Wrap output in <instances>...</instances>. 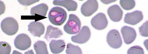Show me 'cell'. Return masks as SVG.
I'll list each match as a JSON object with an SVG mask.
<instances>
[{
    "label": "cell",
    "instance_id": "obj_9",
    "mask_svg": "<svg viewBox=\"0 0 148 54\" xmlns=\"http://www.w3.org/2000/svg\"><path fill=\"white\" fill-rule=\"evenodd\" d=\"M121 33L124 41L127 45L132 43L137 36L136 32L134 29L127 26L123 27L121 29Z\"/></svg>",
    "mask_w": 148,
    "mask_h": 54
},
{
    "label": "cell",
    "instance_id": "obj_14",
    "mask_svg": "<svg viewBox=\"0 0 148 54\" xmlns=\"http://www.w3.org/2000/svg\"><path fill=\"white\" fill-rule=\"evenodd\" d=\"M63 35L62 32L58 28L49 25L47 27L45 38L49 42L52 38H59Z\"/></svg>",
    "mask_w": 148,
    "mask_h": 54
},
{
    "label": "cell",
    "instance_id": "obj_22",
    "mask_svg": "<svg viewBox=\"0 0 148 54\" xmlns=\"http://www.w3.org/2000/svg\"><path fill=\"white\" fill-rule=\"evenodd\" d=\"M148 21H146L140 27H139V33L143 37H148Z\"/></svg>",
    "mask_w": 148,
    "mask_h": 54
},
{
    "label": "cell",
    "instance_id": "obj_23",
    "mask_svg": "<svg viewBox=\"0 0 148 54\" xmlns=\"http://www.w3.org/2000/svg\"><path fill=\"white\" fill-rule=\"evenodd\" d=\"M18 1L21 5L28 6L39 1Z\"/></svg>",
    "mask_w": 148,
    "mask_h": 54
},
{
    "label": "cell",
    "instance_id": "obj_1",
    "mask_svg": "<svg viewBox=\"0 0 148 54\" xmlns=\"http://www.w3.org/2000/svg\"><path fill=\"white\" fill-rule=\"evenodd\" d=\"M67 18L66 12L64 9L60 7L53 8L49 13V21L51 23L55 25H62L66 20Z\"/></svg>",
    "mask_w": 148,
    "mask_h": 54
},
{
    "label": "cell",
    "instance_id": "obj_6",
    "mask_svg": "<svg viewBox=\"0 0 148 54\" xmlns=\"http://www.w3.org/2000/svg\"><path fill=\"white\" fill-rule=\"evenodd\" d=\"M91 36V32L88 27L84 26L77 35L71 37L72 41L79 44H84L87 42Z\"/></svg>",
    "mask_w": 148,
    "mask_h": 54
},
{
    "label": "cell",
    "instance_id": "obj_19",
    "mask_svg": "<svg viewBox=\"0 0 148 54\" xmlns=\"http://www.w3.org/2000/svg\"><path fill=\"white\" fill-rule=\"evenodd\" d=\"M66 52L67 54L82 53V50L79 47L74 45L71 43L67 44Z\"/></svg>",
    "mask_w": 148,
    "mask_h": 54
},
{
    "label": "cell",
    "instance_id": "obj_11",
    "mask_svg": "<svg viewBox=\"0 0 148 54\" xmlns=\"http://www.w3.org/2000/svg\"><path fill=\"white\" fill-rule=\"evenodd\" d=\"M107 13L110 19L114 22H118L121 20L123 11L119 6L115 5L109 7Z\"/></svg>",
    "mask_w": 148,
    "mask_h": 54
},
{
    "label": "cell",
    "instance_id": "obj_21",
    "mask_svg": "<svg viewBox=\"0 0 148 54\" xmlns=\"http://www.w3.org/2000/svg\"><path fill=\"white\" fill-rule=\"evenodd\" d=\"M143 49L138 46H135L130 48L127 51L128 54H144Z\"/></svg>",
    "mask_w": 148,
    "mask_h": 54
},
{
    "label": "cell",
    "instance_id": "obj_12",
    "mask_svg": "<svg viewBox=\"0 0 148 54\" xmlns=\"http://www.w3.org/2000/svg\"><path fill=\"white\" fill-rule=\"evenodd\" d=\"M28 31L34 36L40 37L45 32L44 25L39 22L33 21L28 25Z\"/></svg>",
    "mask_w": 148,
    "mask_h": 54
},
{
    "label": "cell",
    "instance_id": "obj_7",
    "mask_svg": "<svg viewBox=\"0 0 148 54\" xmlns=\"http://www.w3.org/2000/svg\"><path fill=\"white\" fill-rule=\"evenodd\" d=\"M91 24L93 27L98 30L105 29L108 25V21L104 13H98L92 19Z\"/></svg>",
    "mask_w": 148,
    "mask_h": 54
},
{
    "label": "cell",
    "instance_id": "obj_3",
    "mask_svg": "<svg viewBox=\"0 0 148 54\" xmlns=\"http://www.w3.org/2000/svg\"><path fill=\"white\" fill-rule=\"evenodd\" d=\"M81 24V21L77 16L75 15L70 14L67 22L64 26V30L68 34H76L79 32Z\"/></svg>",
    "mask_w": 148,
    "mask_h": 54
},
{
    "label": "cell",
    "instance_id": "obj_2",
    "mask_svg": "<svg viewBox=\"0 0 148 54\" xmlns=\"http://www.w3.org/2000/svg\"><path fill=\"white\" fill-rule=\"evenodd\" d=\"M1 27L2 31L6 34L12 36L18 32L19 26L17 21L12 17H7L1 22Z\"/></svg>",
    "mask_w": 148,
    "mask_h": 54
},
{
    "label": "cell",
    "instance_id": "obj_17",
    "mask_svg": "<svg viewBox=\"0 0 148 54\" xmlns=\"http://www.w3.org/2000/svg\"><path fill=\"white\" fill-rule=\"evenodd\" d=\"M34 49L37 54H49L47 45L45 42L38 41L34 45Z\"/></svg>",
    "mask_w": 148,
    "mask_h": 54
},
{
    "label": "cell",
    "instance_id": "obj_15",
    "mask_svg": "<svg viewBox=\"0 0 148 54\" xmlns=\"http://www.w3.org/2000/svg\"><path fill=\"white\" fill-rule=\"evenodd\" d=\"M53 4L55 5L64 7L69 11H76L77 7V3L71 0H55Z\"/></svg>",
    "mask_w": 148,
    "mask_h": 54
},
{
    "label": "cell",
    "instance_id": "obj_13",
    "mask_svg": "<svg viewBox=\"0 0 148 54\" xmlns=\"http://www.w3.org/2000/svg\"><path fill=\"white\" fill-rule=\"evenodd\" d=\"M51 51L54 54H58L63 52L66 46L65 43L62 40H52L49 44Z\"/></svg>",
    "mask_w": 148,
    "mask_h": 54
},
{
    "label": "cell",
    "instance_id": "obj_8",
    "mask_svg": "<svg viewBox=\"0 0 148 54\" xmlns=\"http://www.w3.org/2000/svg\"><path fill=\"white\" fill-rule=\"evenodd\" d=\"M98 4L96 0H89L84 3L81 9L82 14L84 16L89 17L92 15L98 9Z\"/></svg>",
    "mask_w": 148,
    "mask_h": 54
},
{
    "label": "cell",
    "instance_id": "obj_20",
    "mask_svg": "<svg viewBox=\"0 0 148 54\" xmlns=\"http://www.w3.org/2000/svg\"><path fill=\"white\" fill-rule=\"evenodd\" d=\"M0 54H10L11 51V47L8 43L5 42H1L0 43Z\"/></svg>",
    "mask_w": 148,
    "mask_h": 54
},
{
    "label": "cell",
    "instance_id": "obj_18",
    "mask_svg": "<svg viewBox=\"0 0 148 54\" xmlns=\"http://www.w3.org/2000/svg\"><path fill=\"white\" fill-rule=\"evenodd\" d=\"M120 4L123 9L126 10L132 9L135 6V3L134 0H121Z\"/></svg>",
    "mask_w": 148,
    "mask_h": 54
},
{
    "label": "cell",
    "instance_id": "obj_10",
    "mask_svg": "<svg viewBox=\"0 0 148 54\" xmlns=\"http://www.w3.org/2000/svg\"><path fill=\"white\" fill-rule=\"evenodd\" d=\"M142 12L135 11L130 13H127L125 15L124 21L125 23L132 25L137 24L143 19Z\"/></svg>",
    "mask_w": 148,
    "mask_h": 54
},
{
    "label": "cell",
    "instance_id": "obj_5",
    "mask_svg": "<svg viewBox=\"0 0 148 54\" xmlns=\"http://www.w3.org/2000/svg\"><path fill=\"white\" fill-rule=\"evenodd\" d=\"M31 40L29 37L25 34L18 35L14 40V45L16 48L21 51H25L30 47Z\"/></svg>",
    "mask_w": 148,
    "mask_h": 54
},
{
    "label": "cell",
    "instance_id": "obj_4",
    "mask_svg": "<svg viewBox=\"0 0 148 54\" xmlns=\"http://www.w3.org/2000/svg\"><path fill=\"white\" fill-rule=\"evenodd\" d=\"M106 41L110 47L115 49L119 48L122 44L119 33L116 30H112L108 32L107 36Z\"/></svg>",
    "mask_w": 148,
    "mask_h": 54
},
{
    "label": "cell",
    "instance_id": "obj_16",
    "mask_svg": "<svg viewBox=\"0 0 148 54\" xmlns=\"http://www.w3.org/2000/svg\"><path fill=\"white\" fill-rule=\"evenodd\" d=\"M48 9V7L47 5L41 4L32 7L31 9L30 14L32 16H35L36 14L45 17Z\"/></svg>",
    "mask_w": 148,
    "mask_h": 54
}]
</instances>
